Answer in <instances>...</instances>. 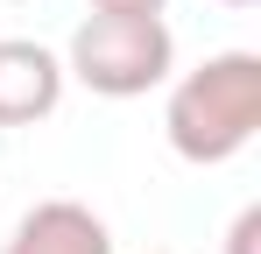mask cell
<instances>
[{
    "label": "cell",
    "mask_w": 261,
    "mask_h": 254,
    "mask_svg": "<svg viewBox=\"0 0 261 254\" xmlns=\"http://www.w3.org/2000/svg\"><path fill=\"white\" fill-rule=\"evenodd\" d=\"M64 57L29 36H0V127H36L64 106Z\"/></svg>",
    "instance_id": "cell-3"
},
{
    "label": "cell",
    "mask_w": 261,
    "mask_h": 254,
    "mask_svg": "<svg viewBox=\"0 0 261 254\" xmlns=\"http://www.w3.org/2000/svg\"><path fill=\"white\" fill-rule=\"evenodd\" d=\"M254 240H261V205H247L233 226H226V254H254Z\"/></svg>",
    "instance_id": "cell-5"
},
{
    "label": "cell",
    "mask_w": 261,
    "mask_h": 254,
    "mask_svg": "<svg viewBox=\"0 0 261 254\" xmlns=\"http://www.w3.org/2000/svg\"><path fill=\"white\" fill-rule=\"evenodd\" d=\"M226 7H254V0H226Z\"/></svg>",
    "instance_id": "cell-7"
},
{
    "label": "cell",
    "mask_w": 261,
    "mask_h": 254,
    "mask_svg": "<svg viewBox=\"0 0 261 254\" xmlns=\"http://www.w3.org/2000/svg\"><path fill=\"white\" fill-rule=\"evenodd\" d=\"M170 71H176V36L163 14H106V7H92L71 29V49H64V78H78L99 99H141V92L170 85Z\"/></svg>",
    "instance_id": "cell-2"
},
{
    "label": "cell",
    "mask_w": 261,
    "mask_h": 254,
    "mask_svg": "<svg viewBox=\"0 0 261 254\" xmlns=\"http://www.w3.org/2000/svg\"><path fill=\"white\" fill-rule=\"evenodd\" d=\"M0 254H113V226L78 198H43L14 219Z\"/></svg>",
    "instance_id": "cell-4"
},
{
    "label": "cell",
    "mask_w": 261,
    "mask_h": 254,
    "mask_svg": "<svg viewBox=\"0 0 261 254\" xmlns=\"http://www.w3.org/2000/svg\"><path fill=\"white\" fill-rule=\"evenodd\" d=\"M254 127H261V57L254 49H219L170 85L163 134L184 163H198V169L233 163L254 141Z\"/></svg>",
    "instance_id": "cell-1"
},
{
    "label": "cell",
    "mask_w": 261,
    "mask_h": 254,
    "mask_svg": "<svg viewBox=\"0 0 261 254\" xmlns=\"http://www.w3.org/2000/svg\"><path fill=\"white\" fill-rule=\"evenodd\" d=\"M155 254H170V247H155Z\"/></svg>",
    "instance_id": "cell-8"
},
{
    "label": "cell",
    "mask_w": 261,
    "mask_h": 254,
    "mask_svg": "<svg viewBox=\"0 0 261 254\" xmlns=\"http://www.w3.org/2000/svg\"><path fill=\"white\" fill-rule=\"evenodd\" d=\"M92 7H106V14H163L170 0H92Z\"/></svg>",
    "instance_id": "cell-6"
}]
</instances>
